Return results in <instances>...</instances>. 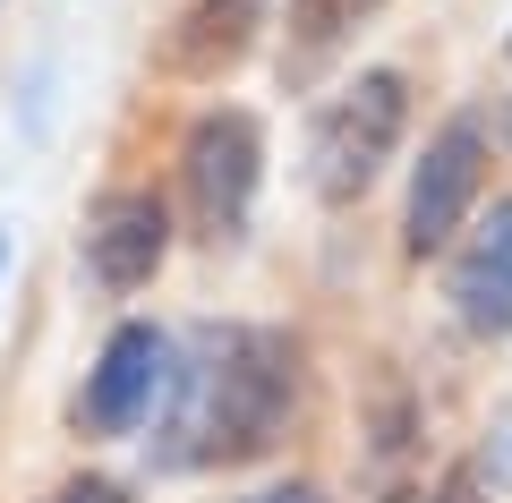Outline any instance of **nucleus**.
I'll return each mask as SVG.
<instances>
[{
  "label": "nucleus",
  "mask_w": 512,
  "mask_h": 503,
  "mask_svg": "<svg viewBox=\"0 0 512 503\" xmlns=\"http://www.w3.org/2000/svg\"><path fill=\"white\" fill-rule=\"evenodd\" d=\"M163 401H171V418H163L171 469L265 461L299 410V342L282 324H197L171 350Z\"/></svg>",
  "instance_id": "1"
},
{
  "label": "nucleus",
  "mask_w": 512,
  "mask_h": 503,
  "mask_svg": "<svg viewBox=\"0 0 512 503\" xmlns=\"http://www.w3.org/2000/svg\"><path fill=\"white\" fill-rule=\"evenodd\" d=\"M436 503H487V486H478V469H444Z\"/></svg>",
  "instance_id": "10"
},
{
  "label": "nucleus",
  "mask_w": 512,
  "mask_h": 503,
  "mask_svg": "<svg viewBox=\"0 0 512 503\" xmlns=\"http://www.w3.org/2000/svg\"><path fill=\"white\" fill-rule=\"evenodd\" d=\"M171 256V205L154 188H111L86 214V273L103 290H146Z\"/></svg>",
  "instance_id": "6"
},
{
  "label": "nucleus",
  "mask_w": 512,
  "mask_h": 503,
  "mask_svg": "<svg viewBox=\"0 0 512 503\" xmlns=\"http://www.w3.org/2000/svg\"><path fill=\"white\" fill-rule=\"evenodd\" d=\"M0 265H9V239H0Z\"/></svg>",
  "instance_id": "13"
},
{
  "label": "nucleus",
  "mask_w": 512,
  "mask_h": 503,
  "mask_svg": "<svg viewBox=\"0 0 512 503\" xmlns=\"http://www.w3.org/2000/svg\"><path fill=\"white\" fill-rule=\"evenodd\" d=\"M256 26H265V0H180L171 69H180V77H222L231 60H248Z\"/></svg>",
  "instance_id": "8"
},
{
  "label": "nucleus",
  "mask_w": 512,
  "mask_h": 503,
  "mask_svg": "<svg viewBox=\"0 0 512 503\" xmlns=\"http://www.w3.org/2000/svg\"><path fill=\"white\" fill-rule=\"evenodd\" d=\"M171 384V342L154 333V324H120L103 342V359L86 367V393H77V427L86 435H137L154 418V401H163Z\"/></svg>",
  "instance_id": "5"
},
{
  "label": "nucleus",
  "mask_w": 512,
  "mask_h": 503,
  "mask_svg": "<svg viewBox=\"0 0 512 503\" xmlns=\"http://www.w3.org/2000/svg\"><path fill=\"white\" fill-rule=\"evenodd\" d=\"M504 137H512V111H504Z\"/></svg>",
  "instance_id": "14"
},
{
  "label": "nucleus",
  "mask_w": 512,
  "mask_h": 503,
  "mask_svg": "<svg viewBox=\"0 0 512 503\" xmlns=\"http://www.w3.org/2000/svg\"><path fill=\"white\" fill-rule=\"evenodd\" d=\"M478 180H487V128H478V120L436 128L427 162L410 171L402 248H410V256H436V248H453V231L470 222V205H478Z\"/></svg>",
  "instance_id": "4"
},
{
  "label": "nucleus",
  "mask_w": 512,
  "mask_h": 503,
  "mask_svg": "<svg viewBox=\"0 0 512 503\" xmlns=\"http://www.w3.org/2000/svg\"><path fill=\"white\" fill-rule=\"evenodd\" d=\"M453 316L470 324V333H487V342L512 333V197H495L487 214H478V231L461 239V256H453Z\"/></svg>",
  "instance_id": "7"
},
{
  "label": "nucleus",
  "mask_w": 512,
  "mask_h": 503,
  "mask_svg": "<svg viewBox=\"0 0 512 503\" xmlns=\"http://www.w3.org/2000/svg\"><path fill=\"white\" fill-rule=\"evenodd\" d=\"M376 9L384 0H291V77H308L325 52H342V35Z\"/></svg>",
  "instance_id": "9"
},
{
  "label": "nucleus",
  "mask_w": 512,
  "mask_h": 503,
  "mask_svg": "<svg viewBox=\"0 0 512 503\" xmlns=\"http://www.w3.org/2000/svg\"><path fill=\"white\" fill-rule=\"evenodd\" d=\"M256 180H265V128L248 111H197V128L180 137V197H188V222L197 239L231 248L248 231V205H256Z\"/></svg>",
  "instance_id": "3"
},
{
  "label": "nucleus",
  "mask_w": 512,
  "mask_h": 503,
  "mask_svg": "<svg viewBox=\"0 0 512 503\" xmlns=\"http://www.w3.org/2000/svg\"><path fill=\"white\" fill-rule=\"evenodd\" d=\"M402 128H410L402 69H359L325 111H316V128H308V188L325 205H359L367 188H376V171L393 162Z\"/></svg>",
  "instance_id": "2"
},
{
  "label": "nucleus",
  "mask_w": 512,
  "mask_h": 503,
  "mask_svg": "<svg viewBox=\"0 0 512 503\" xmlns=\"http://www.w3.org/2000/svg\"><path fill=\"white\" fill-rule=\"evenodd\" d=\"M248 503H325L316 486H265V495H248Z\"/></svg>",
  "instance_id": "12"
},
{
  "label": "nucleus",
  "mask_w": 512,
  "mask_h": 503,
  "mask_svg": "<svg viewBox=\"0 0 512 503\" xmlns=\"http://www.w3.org/2000/svg\"><path fill=\"white\" fill-rule=\"evenodd\" d=\"M60 503H128V495L111 478H69V486H60Z\"/></svg>",
  "instance_id": "11"
}]
</instances>
